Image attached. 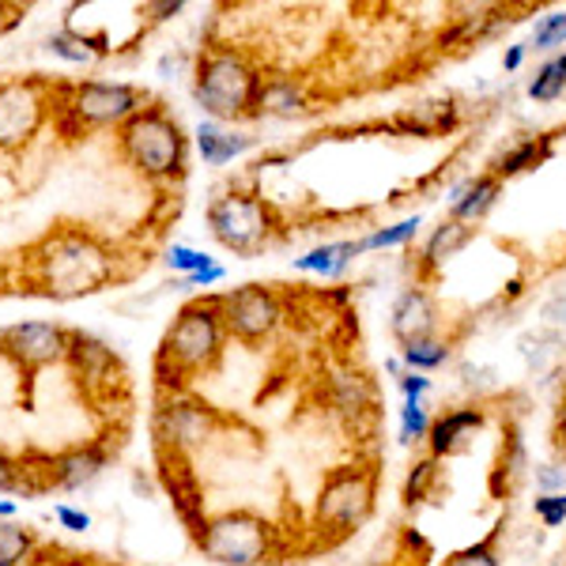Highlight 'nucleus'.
Masks as SVG:
<instances>
[{
	"mask_svg": "<svg viewBox=\"0 0 566 566\" xmlns=\"http://www.w3.org/2000/svg\"><path fill=\"white\" fill-rule=\"evenodd\" d=\"M23 280L34 295L76 303L122 280V258L103 234L80 223L50 227L23 258Z\"/></svg>",
	"mask_w": 566,
	"mask_h": 566,
	"instance_id": "nucleus-1",
	"label": "nucleus"
},
{
	"mask_svg": "<svg viewBox=\"0 0 566 566\" xmlns=\"http://www.w3.org/2000/svg\"><path fill=\"white\" fill-rule=\"evenodd\" d=\"M227 344H231V336H227L216 295L186 303L175 314V322L167 325L159 352H155V389L159 392L189 389L193 378L212 374L219 367Z\"/></svg>",
	"mask_w": 566,
	"mask_h": 566,
	"instance_id": "nucleus-2",
	"label": "nucleus"
},
{
	"mask_svg": "<svg viewBox=\"0 0 566 566\" xmlns=\"http://www.w3.org/2000/svg\"><path fill=\"white\" fill-rule=\"evenodd\" d=\"M264 76L269 72H264V65L245 45L212 42L193 57V103L212 122H253Z\"/></svg>",
	"mask_w": 566,
	"mask_h": 566,
	"instance_id": "nucleus-3",
	"label": "nucleus"
},
{
	"mask_svg": "<svg viewBox=\"0 0 566 566\" xmlns=\"http://www.w3.org/2000/svg\"><path fill=\"white\" fill-rule=\"evenodd\" d=\"M114 148L136 178L175 186L189 170V133L163 103H148L114 133Z\"/></svg>",
	"mask_w": 566,
	"mask_h": 566,
	"instance_id": "nucleus-4",
	"label": "nucleus"
},
{
	"mask_svg": "<svg viewBox=\"0 0 566 566\" xmlns=\"http://www.w3.org/2000/svg\"><path fill=\"white\" fill-rule=\"evenodd\" d=\"M148 106V95L129 80H103L80 76L57 80V109H53V129L65 140H80L91 133L122 129L129 117Z\"/></svg>",
	"mask_w": 566,
	"mask_h": 566,
	"instance_id": "nucleus-5",
	"label": "nucleus"
},
{
	"mask_svg": "<svg viewBox=\"0 0 566 566\" xmlns=\"http://www.w3.org/2000/svg\"><path fill=\"white\" fill-rule=\"evenodd\" d=\"M193 544L216 566H264L280 555V528L258 510H219L193 528Z\"/></svg>",
	"mask_w": 566,
	"mask_h": 566,
	"instance_id": "nucleus-6",
	"label": "nucleus"
},
{
	"mask_svg": "<svg viewBox=\"0 0 566 566\" xmlns=\"http://www.w3.org/2000/svg\"><path fill=\"white\" fill-rule=\"evenodd\" d=\"M205 223L212 239L234 258H258L280 234L276 208L258 193V186H231L212 197L205 208Z\"/></svg>",
	"mask_w": 566,
	"mask_h": 566,
	"instance_id": "nucleus-7",
	"label": "nucleus"
},
{
	"mask_svg": "<svg viewBox=\"0 0 566 566\" xmlns=\"http://www.w3.org/2000/svg\"><path fill=\"white\" fill-rule=\"evenodd\" d=\"M378 502V469L370 461L336 464L314 499V528L325 541H344L363 528Z\"/></svg>",
	"mask_w": 566,
	"mask_h": 566,
	"instance_id": "nucleus-8",
	"label": "nucleus"
},
{
	"mask_svg": "<svg viewBox=\"0 0 566 566\" xmlns=\"http://www.w3.org/2000/svg\"><path fill=\"white\" fill-rule=\"evenodd\" d=\"M57 80L8 76L0 80V155H20L53 125Z\"/></svg>",
	"mask_w": 566,
	"mask_h": 566,
	"instance_id": "nucleus-9",
	"label": "nucleus"
},
{
	"mask_svg": "<svg viewBox=\"0 0 566 566\" xmlns=\"http://www.w3.org/2000/svg\"><path fill=\"white\" fill-rule=\"evenodd\" d=\"M223 416L208 400H200L193 389L155 392L151 408V446L159 453H181L193 458L208 442H216Z\"/></svg>",
	"mask_w": 566,
	"mask_h": 566,
	"instance_id": "nucleus-10",
	"label": "nucleus"
},
{
	"mask_svg": "<svg viewBox=\"0 0 566 566\" xmlns=\"http://www.w3.org/2000/svg\"><path fill=\"white\" fill-rule=\"evenodd\" d=\"M216 303L223 314L227 336L245 348H261V344L276 340V333L287 325V298L269 283H242V287L216 295Z\"/></svg>",
	"mask_w": 566,
	"mask_h": 566,
	"instance_id": "nucleus-11",
	"label": "nucleus"
},
{
	"mask_svg": "<svg viewBox=\"0 0 566 566\" xmlns=\"http://www.w3.org/2000/svg\"><path fill=\"white\" fill-rule=\"evenodd\" d=\"M72 328L53 322V317H27L0 328V355L15 363L23 374L50 370L69 359Z\"/></svg>",
	"mask_w": 566,
	"mask_h": 566,
	"instance_id": "nucleus-12",
	"label": "nucleus"
},
{
	"mask_svg": "<svg viewBox=\"0 0 566 566\" xmlns=\"http://www.w3.org/2000/svg\"><path fill=\"white\" fill-rule=\"evenodd\" d=\"M65 363H69V370L76 374L80 389H84L91 400L114 397V392L125 386L122 359H117V352L109 348L106 340H98L95 333H80V328H72V344H69Z\"/></svg>",
	"mask_w": 566,
	"mask_h": 566,
	"instance_id": "nucleus-13",
	"label": "nucleus"
},
{
	"mask_svg": "<svg viewBox=\"0 0 566 566\" xmlns=\"http://www.w3.org/2000/svg\"><path fill=\"white\" fill-rule=\"evenodd\" d=\"M109 469V446L91 442L65 446L57 453H45V488L50 491H84Z\"/></svg>",
	"mask_w": 566,
	"mask_h": 566,
	"instance_id": "nucleus-14",
	"label": "nucleus"
},
{
	"mask_svg": "<svg viewBox=\"0 0 566 566\" xmlns=\"http://www.w3.org/2000/svg\"><path fill=\"white\" fill-rule=\"evenodd\" d=\"M438 317L442 314H438L434 295L423 287V283H412V287L400 291L397 303L389 310V333L400 348H408V344H416V340H431V336H438Z\"/></svg>",
	"mask_w": 566,
	"mask_h": 566,
	"instance_id": "nucleus-15",
	"label": "nucleus"
},
{
	"mask_svg": "<svg viewBox=\"0 0 566 566\" xmlns=\"http://www.w3.org/2000/svg\"><path fill=\"white\" fill-rule=\"evenodd\" d=\"M314 109L317 106H314V95H310L306 80L287 76V72H272L261 84L253 122H303Z\"/></svg>",
	"mask_w": 566,
	"mask_h": 566,
	"instance_id": "nucleus-16",
	"label": "nucleus"
},
{
	"mask_svg": "<svg viewBox=\"0 0 566 566\" xmlns=\"http://www.w3.org/2000/svg\"><path fill=\"white\" fill-rule=\"evenodd\" d=\"M193 148L205 167L223 170L258 148V136L239 129V125H223V122H212V117H200L197 129H193Z\"/></svg>",
	"mask_w": 566,
	"mask_h": 566,
	"instance_id": "nucleus-17",
	"label": "nucleus"
},
{
	"mask_svg": "<svg viewBox=\"0 0 566 566\" xmlns=\"http://www.w3.org/2000/svg\"><path fill=\"white\" fill-rule=\"evenodd\" d=\"M155 461H159L163 488H167V495L175 499L181 522H186L189 533H193V528L208 517L205 491H200V480H197L193 464H189V458H181V453H159V450H155Z\"/></svg>",
	"mask_w": 566,
	"mask_h": 566,
	"instance_id": "nucleus-18",
	"label": "nucleus"
},
{
	"mask_svg": "<svg viewBox=\"0 0 566 566\" xmlns=\"http://www.w3.org/2000/svg\"><path fill=\"white\" fill-rule=\"evenodd\" d=\"M480 427H483V408H476V405H464V408H450V412H442L434 419L431 434H427V442H431V458L442 461V458L461 453L464 446L476 438Z\"/></svg>",
	"mask_w": 566,
	"mask_h": 566,
	"instance_id": "nucleus-19",
	"label": "nucleus"
},
{
	"mask_svg": "<svg viewBox=\"0 0 566 566\" xmlns=\"http://www.w3.org/2000/svg\"><path fill=\"white\" fill-rule=\"evenodd\" d=\"M499 193H502V181L491 175V170H488V175L458 181V186L446 193V200H450V219H461V223L476 227L480 219L495 208Z\"/></svg>",
	"mask_w": 566,
	"mask_h": 566,
	"instance_id": "nucleus-20",
	"label": "nucleus"
},
{
	"mask_svg": "<svg viewBox=\"0 0 566 566\" xmlns=\"http://www.w3.org/2000/svg\"><path fill=\"white\" fill-rule=\"evenodd\" d=\"M355 258H363L355 239H340V242H322V245H314V250L291 258V269L303 272V276H317V280H340L355 264Z\"/></svg>",
	"mask_w": 566,
	"mask_h": 566,
	"instance_id": "nucleus-21",
	"label": "nucleus"
},
{
	"mask_svg": "<svg viewBox=\"0 0 566 566\" xmlns=\"http://www.w3.org/2000/svg\"><path fill=\"white\" fill-rule=\"evenodd\" d=\"M517 352H522V359H525V367L533 378H552L566 359V336L559 333V328L541 325L517 340Z\"/></svg>",
	"mask_w": 566,
	"mask_h": 566,
	"instance_id": "nucleus-22",
	"label": "nucleus"
},
{
	"mask_svg": "<svg viewBox=\"0 0 566 566\" xmlns=\"http://www.w3.org/2000/svg\"><path fill=\"white\" fill-rule=\"evenodd\" d=\"M45 488V453L39 461L23 458V453H8L0 446V495H42Z\"/></svg>",
	"mask_w": 566,
	"mask_h": 566,
	"instance_id": "nucleus-23",
	"label": "nucleus"
},
{
	"mask_svg": "<svg viewBox=\"0 0 566 566\" xmlns=\"http://www.w3.org/2000/svg\"><path fill=\"white\" fill-rule=\"evenodd\" d=\"M476 239V227L461 223V219H442L423 242V253H419V264L423 269H442L446 261H453L458 253Z\"/></svg>",
	"mask_w": 566,
	"mask_h": 566,
	"instance_id": "nucleus-24",
	"label": "nucleus"
},
{
	"mask_svg": "<svg viewBox=\"0 0 566 566\" xmlns=\"http://www.w3.org/2000/svg\"><path fill=\"white\" fill-rule=\"evenodd\" d=\"M552 151H555L552 136H525L522 144L506 148L495 163H491V175H495L499 181L517 178V175H525V170H536L541 163L552 159Z\"/></svg>",
	"mask_w": 566,
	"mask_h": 566,
	"instance_id": "nucleus-25",
	"label": "nucleus"
},
{
	"mask_svg": "<svg viewBox=\"0 0 566 566\" xmlns=\"http://www.w3.org/2000/svg\"><path fill=\"white\" fill-rule=\"evenodd\" d=\"M42 559V541L31 525L0 522V566H34Z\"/></svg>",
	"mask_w": 566,
	"mask_h": 566,
	"instance_id": "nucleus-26",
	"label": "nucleus"
},
{
	"mask_svg": "<svg viewBox=\"0 0 566 566\" xmlns=\"http://www.w3.org/2000/svg\"><path fill=\"white\" fill-rule=\"evenodd\" d=\"M400 125H405L412 136H438L450 133L458 125V106L450 98H434V103H419L412 109L400 114Z\"/></svg>",
	"mask_w": 566,
	"mask_h": 566,
	"instance_id": "nucleus-27",
	"label": "nucleus"
},
{
	"mask_svg": "<svg viewBox=\"0 0 566 566\" xmlns=\"http://www.w3.org/2000/svg\"><path fill=\"white\" fill-rule=\"evenodd\" d=\"M45 50H50L53 57H57L61 65H69V69H95L98 61H106L87 39H80V34L65 31V27H61V31H53L50 39H45Z\"/></svg>",
	"mask_w": 566,
	"mask_h": 566,
	"instance_id": "nucleus-28",
	"label": "nucleus"
},
{
	"mask_svg": "<svg viewBox=\"0 0 566 566\" xmlns=\"http://www.w3.org/2000/svg\"><path fill=\"white\" fill-rule=\"evenodd\" d=\"M419 227H423V216H405L397 219V223L389 227H374L370 234H363V239H355L359 245V253H374V250H400V245H408L419 234Z\"/></svg>",
	"mask_w": 566,
	"mask_h": 566,
	"instance_id": "nucleus-29",
	"label": "nucleus"
},
{
	"mask_svg": "<svg viewBox=\"0 0 566 566\" xmlns=\"http://www.w3.org/2000/svg\"><path fill=\"white\" fill-rule=\"evenodd\" d=\"M450 355H453L450 344H446L442 336H431V340H416V344H408V348H400V363L412 374H434L450 363Z\"/></svg>",
	"mask_w": 566,
	"mask_h": 566,
	"instance_id": "nucleus-30",
	"label": "nucleus"
},
{
	"mask_svg": "<svg viewBox=\"0 0 566 566\" xmlns=\"http://www.w3.org/2000/svg\"><path fill=\"white\" fill-rule=\"evenodd\" d=\"M431 427H434V419H431V408H427V400H405V405H400V423H397L400 446L423 442V438L431 434Z\"/></svg>",
	"mask_w": 566,
	"mask_h": 566,
	"instance_id": "nucleus-31",
	"label": "nucleus"
},
{
	"mask_svg": "<svg viewBox=\"0 0 566 566\" xmlns=\"http://www.w3.org/2000/svg\"><path fill=\"white\" fill-rule=\"evenodd\" d=\"M212 261H216L212 253L197 250V245H189V242H170L167 250H163V264H167V269L181 280H189L193 272L208 269Z\"/></svg>",
	"mask_w": 566,
	"mask_h": 566,
	"instance_id": "nucleus-32",
	"label": "nucleus"
},
{
	"mask_svg": "<svg viewBox=\"0 0 566 566\" xmlns=\"http://www.w3.org/2000/svg\"><path fill=\"white\" fill-rule=\"evenodd\" d=\"M563 91H566V76L555 57L544 61V65L536 69V76L528 80V98H533V103H555V98H563Z\"/></svg>",
	"mask_w": 566,
	"mask_h": 566,
	"instance_id": "nucleus-33",
	"label": "nucleus"
},
{
	"mask_svg": "<svg viewBox=\"0 0 566 566\" xmlns=\"http://www.w3.org/2000/svg\"><path fill=\"white\" fill-rule=\"evenodd\" d=\"M533 50H563L566 45V12H547L533 23V39H528Z\"/></svg>",
	"mask_w": 566,
	"mask_h": 566,
	"instance_id": "nucleus-34",
	"label": "nucleus"
},
{
	"mask_svg": "<svg viewBox=\"0 0 566 566\" xmlns=\"http://www.w3.org/2000/svg\"><path fill=\"white\" fill-rule=\"evenodd\" d=\"M438 480V461L434 458H423L419 464H412V472H408L405 480V502L408 506H416V502H423L431 495V483Z\"/></svg>",
	"mask_w": 566,
	"mask_h": 566,
	"instance_id": "nucleus-35",
	"label": "nucleus"
},
{
	"mask_svg": "<svg viewBox=\"0 0 566 566\" xmlns=\"http://www.w3.org/2000/svg\"><path fill=\"white\" fill-rule=\"evenodd\" d=\"M442 566H502V559H499L495 544L480 541V544H469V547H461V552L446 555Z\"/></svg>",
	"mask_w": 566,
	"mask_h": 566,
	"instance_id": "nucleus-36",
	"label": "nucleus"
},
{
	"mask_svg": "<svg viewBox=\"0 0 566 566\" xmlns=\"http://www.w3.org/2000/svg\"><path fill=\"white\" fill-rule=\"evenodd\" d=\"M533 514L544 528H559L566 525V491H555V495H536L533 499Z\"/></svg>",
	"mask_w": 566,
	"mask_h": 566,
	"instance_id": "nucleus-37",
	"label": "nucleus"
},
{
	"mask_svg": "<svg viewBox=\"0 0 566 566\" xmlns=\"http://www.w3.org/2000/svg\"><path fill=\"white\" fill-rule=\"evenodd\" d=\"M136 12H140L144 27H148V23H170V20H178V15L186 12V4H181V0H163V4L144 0V4H136Z\"/></svg>",
	"mask_w": 566,
	"mask_h": 566,
	"instance_id": "nucleus-38",
	"label": "nucleus"
},
{
	"mask_svg": "<svg viewBox=\"0 0 566 566\" xmlns=\"http://www.w3.org/2000/svg\"><path fill=\"white\" fill-rule=\"evenodd\" d=\"M53 522H57L61 528H69V533H87V528L95 525V517H91L87 510H80V506L57 502V506H53Z\"/></svg>",
	"mask_w": 566,
	"mask_h": 566,
	"instance_id": "nucleus-39",
	"label": "nucleus"
},
{
	"mask_svg": "<svg viewBox=\"0 0 566 566\" xmlns=\"http://www.w3.org/2000/svg\"><path fill=\"white\" fill-rule=\"evenodd\" d=\"M541 322L544 328H559L563 333V325H566V291H552V295L544 298V306H541Z\"/></svg>",
	"mask_w": 566,
	"mask_h": 566,
	"instance_id": "nucleus-40",
	"label": "nucleus"
},
{
	"mask_svg": "<svg viewBox=\"0 0 566 566\" xmlns=\"http://www.w3.org/2000/svg\"><path fill=\"white\" fill-rule=\"evenodd\" d=\"M536 488L541 495H555V491H566V469L563 464H536Z\"/></svg>",
	"mask_w": 566,
	"mask_h": 566,
	"instance_id": "nucleus-41",
	"label": "nucleus"
},
{
	"mask_svg": "<svg viewBox=\"0 0 566 566\" xmlns=\"http://www.w3.org/2000/svg\"><path fill=\"white\" fill-rule=\"evenodd\" d=\"M227 280V264H219V261H212L208 269H200V272H193L189 280H181L186 287H193V291H212L216 283H223Z\"/></svg>",
	"mask_w": 566,
	"mask_h": 566,
	"instance_id": "nucleus-42",
	"label": "nucleus"
},
{
	"mask_svg": "<svg viewBox=\"0 0 566 566\" xmlns=\"http://www.w3.org/2000/svg\"><path fill=\"white\" fill-rule=\"evenodd\" d=\"M397 389H400V397H405V400H423L427 392H431V378H427V374L408 370L405 378L397 381Z\"/></svg>",
	"mask_w": 566,
	"mask_h": 566,
	"instance_id": "nucleus-43",
	"label": "nucleus"
},
{
	"mask_svg": "<svg viewBox=\"0 0 566 566\" xmlns=\"http://www.w3.org/2000/svg\"><path fill=\"white\" fill-rule=\"evenodd\" d=\"M525 57H528V42L506 45V53H502V72H506V76H514V72L525 65Z\"/></svg>",
	"mask_w": 566,
	"mask_h": 566,
	"instance_id": "nucleus-44",
	"label": "nucleus"
},
{
	"mask_svg": "<svg viewBox=\"0 0 566 566\" xmlns=\"http://www.w3.org/2000/svg\"><path fill=\"white\" fill-rule=\"evenodd\" d=\"M181 65H186V57H181L178 50H167V53L159 57V76H163V80H178L175 72H181Z\"/></svg>",
	"mask_w": 566,
	"mask_h": 566,
	"instance_id": "nucleus-45",
	"label": "nucleus"
},
{
	"mask_svg": "<svg viewBox=\"0 0 566 566\" xmlns=\"http://www.w3.org/2000/svg\"><path fill=\"white\" fill-rule=\"evenodd\" d=\"M555 442H559V450H566V392L559 400V412H555Z\"/></svg>",
	"mask_w": 566,
	"mask_h": 566,
	"instance_id": "nucleus-46",
	"label": "nucleus"
},
{
	"mask_svg": "<svg viewBox=\"0 0 566 566\" xmlns=\"http://www.w3.org/2000/svg\"><path fill=\"white\" fill-rule=\"evenodd\" d=\"M15 517H20V502L0 495V522H15Z\"/></svg>",
	"mask_w": 566,
	"mask_h": 566,
	"instance_id": "nucleus-47",
	"label": "nucleus"
},
{
	"mask_svg": "<svg viewBox=\"0 0 566 566\" xmlns=\"http://www.w3.org/2000/svg\"><path fill=\"white\" fill-rule=\"evenodd\" d=\"M555 61H559V69H563V76H566V53H559V57H555Z\"/></svg>",
	"mask_w": 566,
	"mask_h": 566,
	"instance_id": "nucleus-48",
	"label": "nucleus"
},
{
	"mask_svg": "<svg viewBox=\"0 0 566 566\" xmlns=\"http://www.w3.org/2000/svg\"><path fill=\"white\" fill-rule=\"evenodd\" d=\"M389 566H405V563H389Z\"/></svg>",
	"mask_w": 566,
	"mask_h": 566,
	"instance_id": "nucleus-49",
	"label": "nucleus"
}]
</instances>
